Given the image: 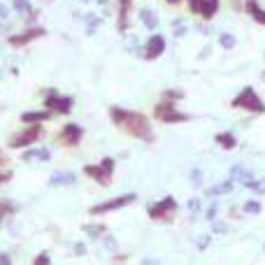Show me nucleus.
Masks as SVG:
<instances>
[{
    "label": "nucleus",
    "instance_id": "f257e3e1",
    "mask_svg": "<svg viewBox=\"0 0 265 265\" xmlns=\"http://www.w3.org/2000/svg\"><path fill=\"white\" fill-rule=\"evenodd\" d=\"M112 119H114L116 124H121L124 128H128L135 137H147V140H149V135H151L149 121H147L142 114H132V112H126V109H119V107H112Z\"/></svg>",
    "mask_w": 265,
    "mask_h": 265
},
{
    "label": "nucleus",
    "instance_id": "f03ea898",
    "mask_svg": "<svg viewBox=\"0 0 265 265\" xmlns=\"http://www.w3.org/2000/svg\"><path fill=\"white\" fill-rule=\"evenodd\" d=\"M233 105H235V107H244V109H249V112H265V105L261 103V98L256 96V91H254V88H244V91H242V93L233 100Z\"/></svg>",
    "mask_w": 265,
    "mask_h": 265
},
{
    "label": "nucleus",
    "instance_id": "7ed1b4c3",
    "mask_svg": "<svg viewBox=\"0 0 265 265\" xmlns=\"http://www.w3.org/2000/svg\"><path fill=\"white\" fill-rule=\"evenodd\" d=\"M135 200V195H124V198H112V200H107V203H100L96 207H91V214H103V212H112V210H121L126 207L128 203Z\"/></svg>",
    "mask_w": 265,
    "mask_h": 265
},
{
    "label": "nucleus",
    "instance_id": "20e7f679",
    "mask_svg": "<svg viewBox=\"0 0 265 265\" xmlns=\"http://www.w3.org/2000/svg\"><path fill=\"white\" fill-rule=\"evenodd\" d=\"M175 207H177L175 200H172V198H165V200H160L159 205H151L149 216H154V219H170V214H172Z\"/></svg>",
    "mask_w": 265,
    "mask_h": 265
},
{
    "label": "nucleus",
    "instance_id": "39448f33",
    "mask_svg": "<svg viewBox=\"0 0 265 265\" xmlns=\"http://www.w3.org/2000/svg\"><path fill=\"white\" fill-rule=\"evenodd\" d=\"M191 2H193L191 9L193 12H200L205 19H212L216 7H219V0H191Z\"/></svg>",
    "mask_w": 265,
    "mask_h": 265
},
{
    "label": "nucleus",
    "instance_id": "423d86ee",
    "mask_svg": "<svg viewBox=\"0 0 265 265\" xmlns=\"http://www.w3.org/2000/svg\"><path fill=\"white\" fill-rule=\"evenodd\" d=\"M44 105L53 109V112H68L72 107V98H63V96H49L44 98Z\"/></svg>",
    "mask_w": 265,
    "mask_h": 265
},
{
    "label": "nucleus",
    "instance_id": "0eeeda50",
    "mask_svg": "<svg viewBox=\"0 0 265 265\" xmlns=\"http://www.w3.org/2000/svg\"><path fill=\"white\" fill-rule=\"evenodd\" d=\"M163 52H165V40H163L160 35H154L149 42H147V52H144V56H147L149 61H154V58L160 56Z\"/></svg>",
    "mask_w": 265,
    "mask_h": 265
},
{
    "label": "nucleus",
    "instance_id": "6e6552de",
    "mask_svg": "<svg viewBox=\"0 0 265 265\" xmlns=\"http://www.w3.org/2000/svg\"><path fill=\"white\" fill-rule=\"evenodd\" d=\"M156 114H159L163 121H186V119H188L186 114H177V112H172V107L170 105L156 107Z\"/></svg>",
    "mask_w": 265,
    "mask_h": 265
},
{
    "label": "nucleus",
    "instance_id": "1a4fd4ad",
    "mask_svg": "<svg viewBox=\"0 0 265 265\" xmlns=\"http://www.w3.org/2000/svg\"><path fill=\"white\" fill-rule=\"evenodd\" d=\"M81 135H84V131H81L80 126H75V124L63 128V140H68V144H77Z\"/></svg>",
    "mask_w": 265,
    "mask_h": 265
},
{
    "label": "nucleus",
    "instance_id": "9d476101",
    "mask_svg": "<svg viewBox=\"0 0 265 265\" xmlns=\"http://www.w3.org/2000/svg\"><path fill=\"white\" fill-rule=\"evenodd\" d=\"M40 137V128H33V131L24 132L21 137H14L12 140V147H24V144H30V142H35Z\"/></svg>",
    "mask_w": 265,
    "mask_h": 265
},
{
    "label": "nucleus",
    "instance_id": "9b49d317",
    "mask_svg": "<svg viewBox=\"0 0 265 265\" xmlns=\"http://www.w3.org/2000/svg\"><path fill=\"white\" fill-rule=\"evenodd\" d=\"M230 177H233V179H238V182H242V184H249V182L254 179L251 172H247L242 165H233V168H230Z\"/></svg>",
    "mask_w": 265,
    "mask_h": 265
},
{
    "label": "nucleus",
    "instance_id": "f8f14e48",
    "mask_svg": "<svg viewBox=\"0 0 265 265\" xmlns=\"http://www.w3.org/2000/svg\"><path fill=\"white\" fill-rule=\"evenodd\" d=\"M52 186H61V184H75V175L72 172H56V175L49 179Z\"/></svg>",
    "mask_w": 265,
    "mask_h": 265
},
{
    "label": "nucleus",
    "instance_id": "ddd939ff",
    "mask_svg": "<svg viewBox=\"0 0 265 265\" xmlns=\"http://www.w3.org/2000/svg\"><path fill=\"white\" fill-rule=\"evenodd\" d=\"M44 119H49V112H24L21 114L24 124H37V121H44Z\"/></svg>",
    "mask_w": 265,
    "mask_h": 265
},
{
    "label": "nucleus",
    "instance_id": "4468645a",
    "mask_svg": "<svg viewBox=\"0 0 265 265\" xmlns=\"http://www.w3.org/2000/svg\"><path fill=\"white\" fill-rule=\"evenodd\" d=\"M247 9H249V14H251L254 19H256L258 24H265V9L258 7V2H256V0H249V2H247Z\"/></svg>",
    "mask_w": 265,
    "mask_h": 265
},
{
    "label": "nucleus",
    "instance_id": "2eb2a0df",
    "mask_svg": "<svg viewBox=\"0 0 265 265\" xmlns=\"http://www.w3.org/2000/svg\"><path fill=\"white\" fill-rule=\"evenodd\" d=\"M140 19L144 21V26L151 28V30L159 26V17H156V14H154L151 9H140Z\"/></svg>",
    "mask_w": 265,
    "mask_h": 265
},
{
    "label": "nucleus",
    "instance_id": "dca6fc26",
    "mask_svg": "<svg viewBox=\"0 0 265 265\" xmlns=\"http://www.w3.org/2000/svg\"><path fill=\"white\" fill-rule=\"evenodd\" d=\"M21 159L24 160H49L52 159V154H49V151L47 149H40V151H26V154H24V156H21Z\"/></svg>",
    "mask_w": 265,
    "mask_h": 265
},
{
    "label": "nucleus",
    "instance_id": "f3484780",
    "mask_svg": "<svg viewBox=\"0 0 265 265\" xmlns=\"http://www.w3.org/2000/svg\"><path fill=\"white\" fill-rule=\"evenodd\" d=\"M86 172L91 177H93V179H98V182H103V184H109V172H105V170L103 168H86Z\"/></svg>",
    "mask_w": 265,
    "mask_h": 265
},
{
    "label": "nucleus",
    "instance_id": "a211bd4d",
    "mask_svg": "<svg viewBox=\"0 0 265 265\" xmlns=\"http://www.w3.org/2000/svg\"><path fill=\"white\" fill-rule=\"evenodd\" d=\"M42 33H44L42 28H37V30H30V33H24V35H17V37H12V44H24V42H28V40H33V37L42 35Z\"/></svg>",
    "mask_w": 265,
    "mask_h": 265
},
{
    "label": "nucleus",
    "instance_id": "6ab92c4d",
    "mask_svg": "<svg viewBox=\"0 0 265 265\" xmlns=\"http://www.w3.org/2000/svg\"><path fill=\"white\" fill-rule=\"evenodd\" d=\"M216 142H219L223 149H233V147H235V137H233L230 132H221V135H216Z\"/></svg>",
    "mask_w": 265,
    "mask_h": 265
},
{
    "label": "nucleus",
    "instance_id": "aec40b11",
    "mask_svg": "<svg viewBox=\"0 0 265 265\" xmlns=\"http://www.w3.org/2000/svg\"><path fill=\"white\" fill-rule=\"evenodd\" d=\"M219 42H221V47H223V49H233V47H235V37L228 35V33H223V35L219 37Z\"/></svg>",
    "mask_w": 265,
    "mask_h": 265
},
{
    "label": "nucleus",
    "instance_id": "412c9836",
    "mask_svg": "<svg viewBox=\"0 0 265 265\" xmlns=\"http://www.w3.org/2000/svg\"><path fill=\"white\" fill-rule=\"evenodd\" d=\"M14 9L24 14L26 9H30V0H14Z\"/></svg>",
    "mask_w": 265,
    "mask_h": 265
},
{
    "label": "nucleus",
    "instance_id": "4be33fe9",
    "mask_svg": "<svg viewBox=\"0 0 265 265\" xmlns=\"http://www.w3.org/2000/svg\"><path fill=\"white\" fill-rule=\"evenodd\" d=\"M244 212H249V214H258V212H261V205H258L256 200H249V203L244 205Z\"/></svg>",
    "mask_w": 265,
    "mask_h": 265
},
{
    "label": "nucleus",
    "instance_id": "5701e85b",
    "mask_svg": "<svg viewBox=\"0 0 265 265\" xmlns=\"http://www.w3.org/2000/svg\"><path fill=\"white\" fill-rule=\"evenodd\" d=\"M247 186L251 191H256V193H265V182H254V179H251Z\"/></svg>",
    "mask_w": 265,
    "mask_h": 265
},
{
    "label": "nucleus",
    "instance_id": "b1692460",
    "mask_svg": "<svg viewBox=\"0 0 265 265\" xmlns=\"http://www.w3.org/2000/svg\"><path fill=\"white\" fill-rule=\"evenodd\" d=\"M86 21H88V33H93V28L100 24V19L98 17H86Z\"/></svg>",
    "mask_w": 265,
    "mask_h": 265
},
{
    "label": "nucleus",
    "instance_id": "393cba45",
    "mask_svg": "<svg viewBox=\"0 0 265 265\" xmlns=\"http://www.w3.org/2000/svg\"><path fill=\"white\" fill-rule=\"evenodd\" d=\"M198 207H200V200H198V198L188 200V210H191V212H198Z\"/></svg>",
    "mask_w": 265,
    "mask_h": 265
},
{
    "label": "nucleus",
    "instance_id": "a878e982",
    "mask_svg": "<svg viewBox=\"0 0 265 265\" xmlns=\"http://www.w3.org/2000/svg\"><path fill=\"white\" fill-rule=\"evenodd\" d=\"M9 207H12L9 203H0V221H2V216L9 212Z\"/></svg>",
    "mask_w": 265,
    "mask_h": 265
},
{
    "label": "nucleus",
    "instance_id": "bb28decb",
    "mask_svg": "<svg viewBox=\"0 0 265 265\" xmlns=\"http://www.w3.org/2000/svg\"><path fill=\"white\" fill-rule=\"evenodd\" d=\"M191 179H193L195 184H198V182L203 179V175H200V170H193V175H191Z\"/></svg>",
    "mask_w": 265,
    "mask_h": 265
},
{
    "label": "nucleus",
    "instance_id": "cd10ccee",
    "mask_svg": "<svg viewBox=\"0 0 265 265\" xmlns=\"http://www.w3.org/2000/svg\"><path fill=\"white\" fill-rule=\"evenodd\" d=\"M35 263H37V265H40V263H49V256H47V254H42V256L35 258Z\"/></svg>",
    "mask_w": 265,
    "mask_h": 265
},
{
    "label": "nucleus",
    "instance_id": "c85d7f7f",
    "mask_svg": "<svg viewBox=\"0 0 265 265\" xmlns=\"http://www.w3.org/2000/svg\"><path fill=\"white\" fill-rule=\"evenodd\" d=\"M207 216H210V219H214V216H216V205H212V207H210V212H207Z\"/></svg>",
    "mask_w": 265,
    "mask_h": 265
},
{
    "label": "nucleus",
    "instance_id": "c756f323",
    "mask_svg": "<svg viewBox=\"0 0 265 265\" xmlns=\"http://www.w3.org/2000/svg\"><path fill=\"white\" fill-rule=\"evenodd\" d=\"M5 14H7V9H5V5L0 2V17H5Z\"/></svg>",
    "mask_w": 265,
    "mask_h": 265
},
{
    "label": "nucleus",
    "instance_id": "7c9ffc66",
    "mask_svg": "<svg viewBox=\"0 0 265 265\" xmlns=\"http://www.w3.org/2000/svg\"><path fill=\"white\" fill-rule=\"evenodd\" d=\"M5 179H7V175H0V184H2V182H5Z\"/></svg>",
    "mask_w": 265,
    "mask_h": 265
},
{
    "label": "nucleus",
    "instance_id": "2f4dec72",
    "mask_svg": "<svg viewBox=\"0 0 265 265\" xmlns=\"http://www.w3.org/2000/svg\"><path fill=\"white\" fill-rule=\"evenodd\" d=\"M170 2H177V0H170Z\"/></svg>",
    "mask_w": 265,
    "mask_h": 265
},
{
    "label": "nucleus",
    "instance_id": "473e14b6",
    "mask_svg": "<svg viewBox=\"0 0 265 265\" xmlns=\"http://www.w3.org/2000/svg\"><path fill=\"white\" fill-rule=\"evenodd\" d=\"M263 77H265V75H263Z\"/></svg>",
    "mask_w": 265,
    "mask_h": 265
}]
</instances>
